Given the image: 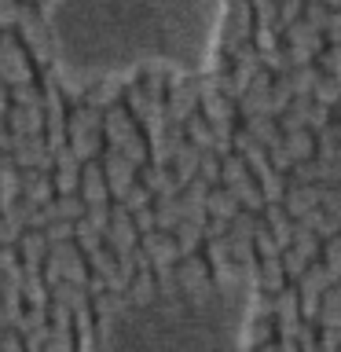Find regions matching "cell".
<instances>
[{
  "label": "cell",
  "mask_w": 341,
  "mask_h": 352,
  "mask_svg": "<svg viewBox=\"0 0 341 352\" xmlns=\"http://www.w3.org/2000/svg\"><path fill=\"white\" fill-rule=\"evenodd\" d=\"M52 55L70 85L136 70L198 77L213 70L224 0H48Z\"/></svg>",
  "instance_id": "obj_1"
},
{
  "label": "cell",
  "mask_w": 341,
  "mask_h": 352,
  "mask_svg": "<svg viewBox=\"0 0 341 352\" xmlns=\"http://www.w3.org/2000/svg\"><path fill=\"white\" fill-rule=\"evenodd\" d=\"M253 305V275L224 268L110 308L88 334L85 352H250Z\"/></svg>",
  "instance_id": "obj_2"
},
{
  "label": "cell",
  "mask_w": 341,
  "mask_h": 352,
  "mask_svg": "<svg viewBox=\"0 0 341 352\" xmlns=\"http://www.w3.org/2000/svg\"><path fill=\"white\" fill-rule=\"evenodd\" d=\"M15 297H19V272L11 268V261L0 257V327L8 323L11 308H15Z\"/></svg>",
  "instance_id": "obj_3"
},
{
  "label": "cell",
  "mask_w": 341,
  "mask_h": 352,
  "mask_svg": "<svg viewBox=\"0 0 341 352\" xmlns=\"http://www.w3.org/2000/svg\"><path fill=\"white\" fill-rule=\"evenodd\" d=\"M85 187H88V202H99V198H103V173H99L96 165H88Z\"/></svg>",
  "instance_id": "obj_4"
}]
</instances>
